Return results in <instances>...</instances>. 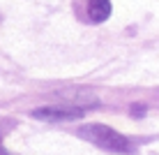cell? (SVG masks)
Listing matches in <instances>:
<instances>
[{
    "label": "cell",
    "instance_id": "1",
    "mask_svg": "<svg viewBox=\"0 0 159 155\" xmlns=\"http://www.w3.org/2000/svg\"><path fill=\"white\" fill-rule=\"evenodd\" d=\"M79 134L88 141L97 143L104 151H111V153H131L134 151V146H131V141L127 137H122L113 127L102 125V123H90V125L79 127Z\"/></svg>",
    "mask_w": 159,
    "mask_h": 155
},
{
    "label": "cell",
    "instance_id": "2",
    "mask_svg": "<svg viewBox=\"0 0 159 155\" xmlns=\"http://www.w3.org/2000/svg\"><path fill=\"white\" fill-rule=\"evenodd\" d=\"M81 109L67 107V104H48V107H39L32 111V118H39V120H74L81 118Z\"/></svg>",
    "mask_w": 159,
    "mask_h": 155
},
{
    "label": "cell",
    "instance_id": "3",
    "mask_svg": "<svg viewBox=\"0 0 159 155\" xmlns=\"http://www.w3.org/2000/svg\"><path fill=\"white\" fill-rule=\"evenodd\" d=\"M88 16L92 23H102L111 16V0H90L88 2Z\"/></svg>",
    "mask_w": 159,
    "mask_h": 155
},
{
    "label": "cell",
    "instance_id": "4",
    "mask_svg": "<svg viewBox=\"0 0 159 155\" xmlns=\"http://www.w3.org/2000/svg\"><path fill=\"white\" fill-rule=\"evenodd\" d=\"M131 111H134L136 116H139V114H143V111H145V109H143V107H134V109H131Z\"/></svg>",
    "mask_w": 159,
    "mask_h": 155
}]
</instances>
